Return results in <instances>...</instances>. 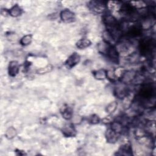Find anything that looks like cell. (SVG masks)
Returning <instances> with one entry per match:
<instances>
[{
	"label": "cell",
	"mask_w": 156,
	"mask_h": 156,
	"mask_svg": "<svg viewBox=\"0 0 156 156\" xmlns=\"http://www.w3.org/2000/svg\"><path fill=\"white\" fill-rule=\"evenodd\" d=\"M94 77L98 80H104L107 78V71L100 70L94 73Z\"/></svg>",
	"instance_id": "15"
},
{
	"label": "cell",
	"mask_w": 156,
	"mask_h": 156,
	"mask_svg": "<svg viewBox=\"0 0 156 156\" xmlns=\"http://www.w3.org/2000/svg\"><path fill=\"white\" fill-rule=\"evenodd\" d=\"M90 121L92 124H97L100 122V118L97 115H93L90 117Z\"/></svg>",
	"instance_id": "25"
},
{
	"label": "cell",
	"mask_w": 156,
	"mask_h": 156,
	"mask_svg": "<svg viewBox=\"0 0 156 156\" xmlns=\"http://www.w3.org/2000/svg\"><path fill=\"white\" fill-rule=\"evenodd\" d=\"M17 135V131L15 130V129H14L12 127H9L6 132V136L9 139H12L14 137H15Z\"/></svg>",
	"instance_id": "20"
},
{
	"label": "cell",
	"mask_w": 156,
	"mask_h": 156,
	"mask_svg": "<svg viewBox=\"0 0 156 156\" xmlns=\"http://www.w3.org/2000/svg\"><path fill=\"white\" fill-rule=\"evenodd\" d=\"M32 40V37L31 35H29V34L26 35L22 38V39L20 40V43L22 45L26 46V45H29L31 43Z\"/></svg>",
	"instance_id": "19"
},
{
	"label": "cell",
	"mask_w": 156,
	"mask_h": 156,
	"mask_svg": "<svg viewBox=\"0 0 156 156\" xmlns=\"http://www.w3.org/2000/svg\"><path fill=\"white\" fill-rule=\"evenodd\" d=\"M62 132H63V135H65L66 137H73L76 134V131L74 127L71 124L65 126L63 127Z\"/></svg>",
	"instance_id": "10"
},
{
	"label": "cell",
	"mask_w": 156,
	"mask_h": 156,
	"mask_svg": "<svg viewBox=\"0 0 156 156\" xmlns=\"http://www.w3.org/2000/svg\"><path fill=\"white\" fill-rule=\"evenodd\" d=\"M52 68H53V66L51 65H47L46 66H45L43 68H41L40 70H39L38 72L40 73V74H45V73H48V72L51 71Z\"/></svg>",
	"instance_id": "24"
},
{
	"label": "cell",
	"mask_w": 156,
	"mask_h": 156,
	"mask_svg": "<svg viewBox=\"0 0 156 156\" xmlns=\"http://www.w3.org/2000/svg\"><path fill=\"white\" fill-rule=\"evenodd\" d=\"M103 41L109 45H112L115 42V37L112 35V34L109 32L108 30L106 31L103 32Z\"/></svg>",
	"instance_id": "11"
},
{
	"label": "cell",
	"mask_w": 156,
	"mask_h": 156,
	"mask_svg": "<svg viewBox=\"0 0 156 156\" xmlns=\"http://www.w3.org/2000/svg\"><path fill=\"white\" fill-rule=\"evenodd\" d=\"M118 134L116 133L114 130H112L111 128L108 129L106 131V137L107 138V140L109 143H115L118 140Z\"/></svg>",
	"instance_id": "9"
},
{
	"label": "cell",
	"mask_w": 156,
	"mask_h": 156,
	"mask_svg": "<svg viewBox=\"0 0 156 156\" xmlns=\"http://www.w3.org/2000/svg\"><path fill=\"white\" fill-rule=\"evenodd\" d=\"M118 155H132L131 152V146L128 144H126L123 146L118 151L117 153Z\"/></svg>",
	"instance_id": "16"
},
{
	"label": "cell",
	"mask_w": 156,
	"mask_h": 156,
	"mask_svg": "<svg viewBox=\"0 0 156 156\" xmlns=\"http://www.w3.org/2000/svg\"><path fill=\"white\" fill-rule=\"evenodd\" d=\"M130 5L133 7L134 9H141L144 8L146 6L144 2L139 1V2H130Z\"/></svg>",
	"instance_id": "21"
},
{
	"label": "cell",
	"mask_w": 156,
	"mask_h": 156,
	"mask_svg": "<svg viewBox=\"0 0 156 156\" xmlns=\"http://www.w3.org/2000/svg\"><path fill=\"white\" fill-rule=\"evenodd\" d=\"M117 106H118V103L116 101L112 102L107 106L106 108V110L109 114L114 113L116 110Z\"/></svg>",
	"instance_id": "22"
},
{
	"label": "cell",
	"mask_w": 156,
	"mask_h": 156,
	"mask_svg": "<svg viewBox=\"0 0 156 156\" xmlns=\"http://www.w3.org/2000/svg\"><path fill=\"white\" fill-rule=\"evenodd\" d=\"M141 33V28L138 26H134L128 31V35L131 37H136L140 36Z\"/></svg>",
	"instance_id": "12"
},
{
	"label": "cell",
	"mask_w": 156,
	"mask_h": 156,
	"mask_svg": "<svg viewBox=\"0 0 156 156\" xmlns=\"http://www.w3.org/2000/svg\"><path fill=\"white\" fill-rule=\"evenodd\" d=\"M154 90L151 85H145L141 88L140 92V96L141 98L147 100H151L153 97Z\"/></svg>",
	"instance_id": "1"
},
{
	"label": "cell",
	"mask_w": 156,
	"mask_h": 156,
	"mask_svg": "<svg viewBox=\"0 0 156 156\" xmlns=\"http://www.w3.org/2000/svg\"><path fill=\"white\" fill-rule=\"evenodd\" d=\"M115 93L118 98L122 99L126 98L128 94L127 88L124 85H119L116 87Z\"/></svg>",
	"instance_id": "6"
},
{
	"label": "cell",
	"mask_w": 156,
	"mask_h": 156,
	"mask_svg": "<svg viewBox=\"0 0 156 156\" xmlns=\"http://www.w3.org/2000/svg\"><path fill=\"white\" fill-rule=\"evenodd\" d=\"M137 76V73L134 70L126 71L121 74V81L123 84L130 83L136 79Z\"/></svg>",
	"instance_id": "2"
},
{
	"label": "cell",
	"mask_w": 156,
	"mask_h": 156,
	"mask_svg": "<svg viewBox=\"0 0 156 156\" xmlns=\"http://www.w3.org/2000/svg\"><path fill=\"white\" fill-rule=\"evenodd\" d=\"M63 117L66 120H70L72 117V112L68 107H64L61 110Z\"/></svg>",
	"instance_id": "18"
},
{
	"label": "cell",
	"mask_w": 156,
	"mask_h": 156,
	"mask_svg": "<svg viewBox=\"0 0 156 156\" xmlns=\"http://www.w3.org/2000/svg\"><path fill=\"white\" fill-rule=\"evenodd\" d=\"M22 10L21 8L18 5L14 6L13 8H12L10 9L9 12V14L13 17H17L20 16L22 14Z\"/></svg>",
	"instance_id": "14"
},
{
	"label": "cell",
	"mask_w": 156,
	"mask_h": 156,
	"mask_svg": "<svg viewBox=\"0 0 156 156\" xmlns=\"http://www.w3.org/2000/svg\"><path fill=\"white\" fill-rule=\"evenodd\" d=\"M80 61V56L77 53H74L70 56L66 62V65L69 68H72L77 65Z\"/></svg>",
	"instance_id": "7"
},
{
	"label": "cell",
	"mask_w": 156,
	"mask_h": 156,
	"mask_svg": "<svg viewBox=\"0 0 156 156\" xmlns=\"http://www.w3.org/2000/svg\"><path fill=\"white\" fill-rule=\"evenodd\" d=\"M119 53L118 52L116 48L110 45L107 51L106 55L107 57L113 62H118L119 59Z\"/></svg>",
	"instance_id": "5"
},
{
	"label": "cell",
	"mask_w": 156,
	"mask_h": 156,
	"mask_svg": "<svg viewBox=\"0 0 156 156\" xmlns=\"http://www.w3.org/2000/svg\"><path fill=\"white\" fill-rule=\"evenodd\" d=\"M61 20L65 23H70L74 20V14L70 10L65 9L60 14Z\"/></svg>",
	"instance_id": "4"
},
{
	"label": "cell",
	"mask_w": 156,
	"mask_h": 156,
	"mask_svg": "<svg viewBox=\"0 0 156 156\" xmlns=\"http://www.w3.org/2000/svg\"><path fill=\"white\" fill-rule=\"evenodd\" d=\"M20 66L17 61H11L9 65V74L11 76H15L19 72Z\"/></svg>",
	"instance_id": "8"
},
{
	"label": "cell",
	"mask_w": 156,
	"mask_h": 156,
	"mask_svg": "<svg viewBox=\"0 0 156 156\" xmlns=\"http://www.w3.org/2000/svg\"><path fill=\"white\" fill-rule=\"evenodd\" d=\"M91 45V42L87 39H83L80 40L76 43L77 47L80 49H84L89 47Z\"/></svg>",
	"instance_id": "13"
},
{
	"label": "cell",
	"mask_w": 156,
	"mask_h": 156,
	"mask_svg": "<svg viewBox=\"0 0 156 156\" xmlns=\"http://www.w3.org/2000/svg\"><path fill=\"white\" fill-rule=\"evenodd\" d=\"M115 72L113 70H108L107 71V78H108L109 80H110L111 81H114L115 80Z\"/></svg>",
	"instance_id": "23"
},
{
	"label": "cell",
	"mask_w": 156,
	"mask_h": 156,
	"mask_svg": "<svg viewBox=\"0 0 156 156\" xmlns=\"http://www.w3.org/2000/svg\"><path fill=\"white\" fill-rule=\"evenodd\" d=\"M90 9L96 13H102L105 9V5L100 2H91L89 4Z\"/></svg>",
	"instance_id": "3"
},
{
	"label": "cell",
	"mask_w": 156,
	"mask_h": 156,
	"mask_svg": "<svg viewBox=\"0 0 156 156\" xmlns=\"http://www.w3.org/2000/svg\"><path fill=\"white\" fill-rule=\"evenodd\" d=\"M111 129L114 130L116 133L119 134L121 133L123 131V124L120 121H114L112 124Z\"/></svg>",
	"instance_id": "17"
}]
</instances>
